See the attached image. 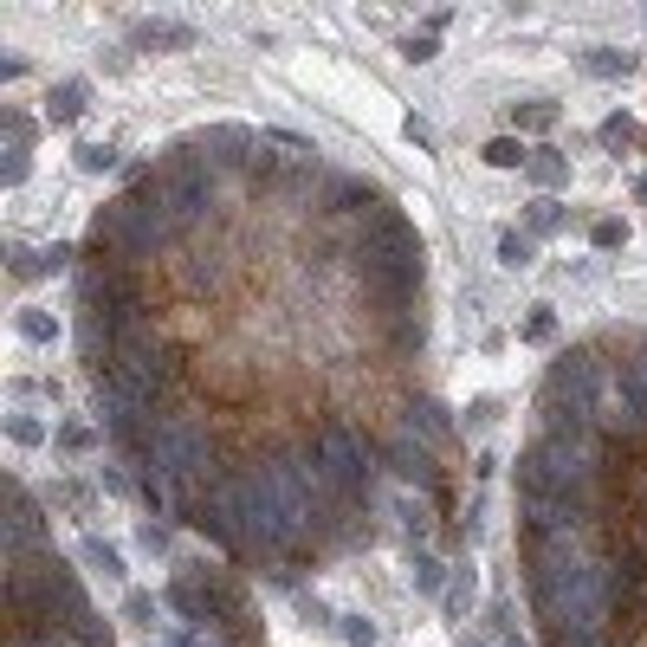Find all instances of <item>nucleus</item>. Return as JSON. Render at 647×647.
I'll return each mask as SVG.
<instances>
[{
    "label": "nucleus",
    "mask_w": 647,
    "mask_h": 647,
    "mask_svg": "<svg viewBox=\"0 0 647 647\" xmlns=\"http://www.w3.org/2000/svg\"><path fill=\"white\" fill-rule=\"evenodd\" d=\"M557 227H563V201L557 195L525 201V233H531V240H544V233H557Z\"/></svg>",
    "instance_id": "obj_14"
},
{
    "label": "nucleus",
    "mask_w": 647,
    "mask_h": 647,
    "mask_svg": "<svg viewBox=\"0 0 647 647\" xmlns=\"http://www.w3.org/2000/svg\"><path fill=\"white\" fill-rule=\"evenodd\" d=\"M544 647H615V635H544Z\"/></svg>",
    "instance_id": "obj_29"
},
{
    "label": "nucleus",
    "mask_w": 647,
    "mask_h": 647,
    "mask_svg": "<svg viewBox=\"0 0 647 647\" xmlns=\"http://www.w3.org/2000/svg\"><path fill=\"white\" fill-rule=\"evenodd\" d=\"M518 337H525V343H550V337H557V311H550V305H531V318L518 324Z\"/></svg>",
    "instance_id": "obj_21"
},
{
    "label": "nucleus",
    "mask_w": 647,
    "mask_h": 647,
    "mask_svg": "<svg viewBox=\"0 0 647 647\" xmlns=\"http://www.w3.org/2000/svg\"><path fill=\"white\" fill-rule=\"evenodd\" d=\"M440 609H447L453 622L473 609V563H453V583H447V596H440Z\"/></svg>",
    "instance_id": "obj_16"
},
{
    "label": "nucleus",
    "mask_w": 647,
    "mask_h": 647,
    "mask_svg": "<svg viewBox=\"0 0 647 647\" xmlns=\"http://www.w3.org/2000/svg\"><path fill=\"white\" fill-rule=\"evenodd\" d=\"M376 460H382V473H395L402 486H421V492L440 486V460H434V447H428V440H415V434H395L389 447L376 453Z\"/></svg>",
    "instance_id": "obj_3"
},
{
    "label": "nucleus",
    "mask_w": 647,
    "mask_h": 647,
    "mask_svg": "<svg viewBox=\"0 0 647 647\" xmlns=\"http://www.w3.org/2000/svg\"><path fill=\"white\" fill-rule=\"evenodd\" d=\"M635 195H641V201H647V175H641V182H635Z\"/></svg>",
    "instance_id": "obj_33"
},
{
    "label": "nucleus",
    "mask_w": 647,
    "mask_h": 647,
    "mask_svg": "<svg viewBox=\"0 0 647 647\" xmlns=\"http://www.w3.org/2000/svg\"><path fill=\"white\" fill-rule=\"evenodd\" d=\"M337 635L350 641V647H376V622H369L363 609H356V615H337Z\"/></svg>",
    "instance_id": "obj_22"
},
{
    "label": "nucleus",
    "mask_w": 647,
    "mask_h": 647,
    "mask_svg": "<svg viewBox=\"0 0 647 647\" xmlns=\"http://www.w3.org/2000/svg\"><path fill=\"white\" fill-rule=\"evenodd\" d=\"M395 518H402V531H408L415 544L434 531V518H428V505H421V499H395Z\"/></svg>",
    "instance_id": "obj_20"
},
{
    "label": "nucleus",
    "mask_w": 647,
    "mask_h": 647,
    "mask_svg": "<svg viewBox=\"0 0 647 647\" xmlns=\"http://www.w3.org/2000/svg\"><path fill=\"white\" fill-rule=\"evenodd\" d=\"M589 240L602 246V253H609V246H622L628 233H622V220H596V227H589Z\"/></svg>",
    "instance_id": "obj_28"
},
{
    "label": "nucleus",
    "mask_w": 647,
    "mask_h": 647,
    "mask_svg": "<svg viewBox=\"0 0 647 647\" xmlns=\"http://www.w3.org/2000/svg\"><path fill=\"white\" fill-rule=\"evenodd\" d=\"M13 330H20L26 343H39V350H52V343H59V318H46L39 305H20V318H13Z\"/></svg>",
    "instance_id": "obj_12"
},
{
    "label": "nucleus",
    "mask_w": 647,
    "mask_h": 647,
    "mask_svg": "<svg viewBox=\"0 0 647 647\" xmlns=\"http://www.w3.org/2000/svg\"><path fill=\"white\" fill-rule=\"evenodd\" d=\"M499 647H525V641H518V635H505V641H499Z\"/></svg>",
    "instance_id": "obj_34"
},
{
    "label": "nucleus",
    "mask_w": 647,
    "mask_h": 647,
    "mask_svg": "<svg viewBox=\"0 0 647 647\" xmlns=\"http://www.w3.org/2000/svg\"><path fill=\"white\" fill-rule=\"evenodd\" d=\"M85 563H91V570L104 576V583H123V576H130V570H123V550H117V544H104L98 531H91V538H85Z\"/></svg>",
    "instance_id": "obj_13"
},
{
    "label": "nucleus",
    "mask_w": 647,
    "mask_h": 647,
    "mask_svg": "<svg viewBox=\"0 0 647 647\" xmlns=\"http://www.w3.org/2000/svg\"><path fill=\"white\" fill-rule=\"evenodd\" d=\"M531 188H544V195H557L563 182H570V156H557V149H531Z\"/></svg>",
    "instance_id": "obj_9"
},
{
    "label": "nucleus",
    "mask_w": 647,
    "mask_h": 647,
    "mask_svg": "<svg viewBox=\"0 0 647 647\" xmlns=\"http://www.w3.org/2000/svg\"><path fill=\"white\" fill-rule=\"evenodd\" d=\"M91 104V85L85 78H59V85L46 91V123H78Z\"/></svg>",
    "instance_id": "obj_5"
},
{
    "label": "nucleus",
    "mask_w": 647,
    "mask_h": 647,
    "mask_svg": "<svg viewBox=\"0 0 647 647\" xmlns=\"http://www.w3.org/2000/svg\"><path fill=\"white\" fill-rule=\"evenodd\" d=\"M7 440H13V447H46L52 428L39 415H26V408H13V415H7Z\"/></svg>",
    "instance_id": "obj_17"
},
{
    "label": "nucleus",
    "mask_w": 647,
    "mask_h": 647,
    "mask_svg": "<svg viewBox=\"0 0 647 647\" xmlns=\"http://www.w3.org/2000/svg\"><path fill=\"white\" fill-rule=\"evenodd\" d=\"M531 259H538V246H531V233L505 227V233H499V266H505V272H525Z\"/></svg>",
    "instance_id": "obj_15"
},
{
    "label": "nucleus",
    "mask_w": 647,
    "mask_h": 647,
    "mask_svg": "<svg viewBox=\"0 0 647 647\" xmlns=\"http://www.w3.org/2000/svg\"><path fill=\"white\" fill-rule=\"evenodd\" d=\"M311 453H318V466H324V479H330V492H337L343 505H356L369 492V473H376V447H369L356 428H343V421H324L318 434H311Z\"/></svg>",
    "instance_id": "obj_1"
},
{
    "label": "nucleus",
    "mask_w": 647,
    "mask_h": 647,
    "mask_svg": "<svg viewBox=\"0 0 647 647\" xmlns=\"http://www.w3.org/2000/svg\"><path fill=\"white\" fill-rule=\"evenodd\" d=\"M0 123H7V188H20L26 182V169H33V117H26V110H0Z\"/></svg>",
    "instance_id": "obj_4"
},
{
    "label": "nucleus",
    "mask_w": 647,
    "mask_h": 647,
    "mask_svg": "<svg viewBox=\"0 0 647 647\" xmlns=\"http://www.w3.org/2000/svg\"><path fill=\"white\" fill-rule=\"evenodd\" d=\"M408 583H415L421 596H447V563H440L428 544H415L408 550Z\"/></svg>",
    "instance_id": "obj_6"
},
{
    "label": "nucleus",
    "mask_w": 647,
    "mask_h": 647,
    "mask_svg": "<svg viewBox=\"0 0 647 647\" xmlns=\"http://www.w3.org/2000/svg\"><path fill=\"white\" fill-rule=\"evenodd\" d=\"M72 266V246H46V253H39V272H65Z\"/></svg>",
    "instance_id": "obj_32"
},
{
    "label": "nucleus",
    "mask_w": 647,
    "mask_h": 647,
    "mask_svg": "<svg viewBox=\"0 0 647 647\" xmlns=\"http://www.w3.org/2000/svg\"><path fill=\"white\" fill-rule=\"evenodd\" d=\"M402 59H408V65H434V59H440L434 33H408V39H402Z\"/></svg>",
    "instance_id": "obj_25"
},
{
    "label": "nucleus",
    "mask_w": 647,
    "mask_h": 647,
    "mask_svg": "<svg viewBox=\"0 0 647 647\" xmlns=\"http://www.w3.org/2000/svg\"><path fill=\"white\" fill-rule=\"evenodd\" d=\"M576 65H583V72H596V78H628V72H635V52L589 46V52H576Z\"/></svg>",
    "instance_id": "obj_10"
},
{
    "label": "nucleus",
    "mask_w": 647,
    "mask_h": 647,
    "mask_svg": "<svg viewBox=\"0 0 647 647\" xmlns=\"http://www.w3.org/2000/svg\"><path fill=\"white\" fill-rule=\"evenodd\" d=\"M136 544H143L149 557H169V525H143V531H136Z\"/></svg>",
    "instance_id": "obj_27"
},
{
    "label": "nucleus",
    "mask_w": 647,
    "mask_h": 647,
    "mask_svg": "<svg viewBox=\"0 0 647 647\" xmlns=\"http://www.w3.org/2000/svg\"><path fill=\"white\" fill-rule=\"evenodd\" d=\"M512 123H518V130H557V104H550V98H538V104L512 110Z\"/></svg>",
    "instance_id": "obj_23"
},
{
    "label": "nucleus",
    "mask_w": 647,
    "mask_h": 647,
    "mask_svg": "<svg viewBox=\"0 0 647 647\" xmlns=\"http://www.w3.org/2000/svg\"><path fill=\"white\" fill-rule=\"evenodd\" d=\"M39 550H46V518H39L33 492L13 479L7 486V563H26V557H39Z\"/></svg>",
    "instance_id": "obj_2"
},
{
    "label": "nucleus",
    "mask_w": 647,
    "mask_h": 647,
    "mask_svg": "<svg viewBox=\"0 0 647 647\" xmlns=\"http://www.w3.org/2000/svg\"><path fill=\"white\" fill-rule=\"evenodd\" d=\"M492 421H499V402H492V395H486V402H473V408H466V428H492Z\"/></svg>",
    "instance_id": "obj_31"
},
{
    "label": "nucleus",
    "mask_w": 647,
    "mask_h": 647,
    "mask_svg": "<svg viewBox=\"0 0 647 647\" xmlns=\"http://www.w3.org/2000/svg\"><path fill=\"white\" fill-rule=\"evenodd\" d=\"M98 486L110 492V499H130V492H136V486H130V479H123V473H117V466H98Z\"/></svg>",
    "instance_id": "obj_30"
},
{
    "label": "nucleus",
    "mask_w": 647,
    "mask_h": 647,
    "mask_svg": "<svg viewBox=\"0 0 647 647\" xmlns=\"http://www.w3.org/2000/svg\"><path fill=\"white\" fill-rule=\"evenodd\" d=\"M72 156H78V169H85V175H110V169H117V143H78L72 149Z\"/></svg>",
    "instance_id": "obj_19"
},
{
    "label": "nucleus",
    "mask_w": 647,
    "mask_h": 647,
    "mask_svg": "<svg viewBox=\"0 0 647 647\" xmlns=\"http://www.w3.org/2000/svg\"><path fill=\"white\" fill-rule=\"evenodd\" d=\"M402 434H415V440H428V447H440V440H447V408L440 402H415L402 415Z\"/></svg>",
    "instance_id": "obj_8"
},
{
    "label": "nucleus",
    "mask_w": 647,
    "mask_h": 647,
    "mask_svg": "<svg viewBox=\"0 0 647 647\" xmlns=\"http://www.w3.org/2000/svg\"><path fill=\"white\" fill-rule=\"evenodd\" d=\"M130 46H195V26H182V20H136Z\"/></svg>",
    "instance_id": "obj_7"
},
{
    "label": "nucleus",
    "mask_w": 647,
    "mask_h": 647,
    "mask_svg": "<svg viewBox=\"0 0 647 647\" xmlns=\"http://www.w3.org/2000/svg\"><path fill=\"white\" fill-rule=\"evenodd\" d=\"M123 615H130L136 628H156V596H149V589H130V596H123Z\"/></svg>",
    "instance_id": "obj_24"
},
{
    "label": "nucleus",
    "mask_w": 647,
    "mask_h": 647,
    "mask_svg": "<svg viewBox=\"0 0 647 647\" xmlns=\"http://www.w3.org/2000/svg\"><path fill=\"white\" fill-rule=\"evenodd\" d=\"M52 440H59L65 453H91V447H98V434H91V428H78V421H65V428L52 434Z\"/></svg>",
    "instance_id": "obj_26"
},
{
    "label": "nucleus",
    "mask_w": 647,
    "mask_h": 647,
    "mask_svg": "<svg viewBox=\"0 0 647 647\" xmlns=\"http://www.w3.org/2000/svg\"><path fill=\"white\" fill-rule=\"evenodd\" d=\"M136 499H143L149 512L162 518V512H169V479H162L156 466H136Z\"/></svg>",
    "instance_id": "obj_18"
},
{
    "label": "nucleus",
    "mask_w": 647,
    "mask_h": 647,
    "mask_svg": "<svg viewBox=\"0 0 647 647\" xmlns=\"http://www.w3.org/2000/svg\"><path fill=\"white\" fill-rule=\"evenodd\" d=\"M486 169H531V149H525V136H492L486 149Z\"/></svg>",
    "instance_id": "obj_11"
}]
</instances>
